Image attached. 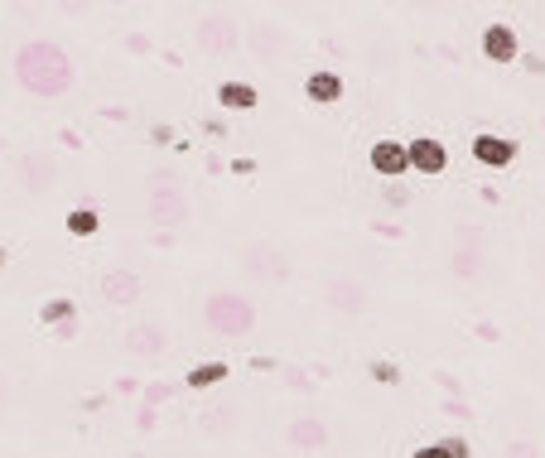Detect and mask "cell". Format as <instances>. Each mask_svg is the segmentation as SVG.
<instances>
[{
	"instance_id": "obj_25",
	"label": "cell",
	"mask_w": 545,
	"mask_h": 458,
	"mask_svg": "<svg viewBox=\"0 0 545 458\" xmlns=\"http://www.w3.org/2000/svg\"><path fill=\"white\" fill-rule=\"evenodd\" d=\"M382 198L391 203V208H406V203H410V189H406V184H386Z\"/></svg>"
},
{
	"instance_id": "obj_21",
	"label": "cell",
	"mask_w": 545,
	"mask_h": 458,
	"mask_svg": "<svg viewBox=\"0 0 545 458\" xmlns=\"http://www.w3.org/2000/svg\"><path fill=\"white\" fill-rule=\"evenodd\" d=\"M367 377L377 381V386H401V362H391V357H372V362H367Z\"/></svg>"
},
{
	"instance_id": "obj_23",
	"label": "cell",
	"mask_w": 545,
	"mask_h": 458,
	"mask_svg": "<svg viewBox=\"0 0 545 458\" xmlns=\"http://www.w3.org/2000/svg\"><path fill=\"white\" fill-rule=\"evenodd\" d=\"M232 415H237V410H232L227 401L213 405V410H203V430H208V434H227V430H232Z\"/></svg>"
},
{
	"instance_id": "obj_17",
	"label": "cell",
	"mask_w": 545,
	"mask_h": 458,
	"mask_svg": "<svg viewBox=\"0 0 545 458\" xmlns=\"http://www.w3.org/2000/svg\"><path fill=\"white\" fill-rule=\"evenodd\" d=\"M227 362H193L189 372H184V386L189 391H208V386H218V381H227Z\"/></svg>"
},
{
	"instance_id": "obj_16",
	"label": "cell",
	"mask_w": 545,
	"mask_h": 458,
	"mask_svg": "<svg viewBox=\"0 0 545 458\" xmlns=\"http://www.w3.org/2000/svg\"><path fill=\"white\" fill-rule=\"evenodd\" d=\"M218 102H222L227 111H256L261 92H256L251 82H222V87H218Z\"/></svg>"
},
{
	"instance_id": "obj_13",
	"label": "cell",
	"mask_w": 545,
	"mask_h": 458,
	"mask_svg": "<svg viewBox=\"0 0 545 458\" xmlns=\"http://www.w3.org/2000/svg\"><path fill=\"white\" fill-rule=\"evenodd\" d=\"M483 54H488L492 63H512V58L521 54L517 29H512V25H488V29H483Z\"/></svg>"
},
{
	"instance_id": "obj_10",
	"label": "cell",
	"mask_w": 545,
	"mask_h": 458,
	"mask_svg": "<svg viewBox=\"0 0 545 458\" xmlns=\"http://www.w3.org/2000/svg\"><path fill=\"white\" fill-rule=\"evenodd\" d=\"M367 164H372V174H382L386 184H401V174L410 169V155L401 140H377L372 155H367Z\"/></svg>"
},
{
	"instance_id": "obj_28",
	"label": "cell",
	"mask_w": 545,
	"mask_h": 458,
	"mask_svg": "<svg viewBox=\"0 0 545 458\" xmlns=\"http://www.w3.org/2000/svg\"><path fill=\"white\" fill-rule=\"evenodd\" d=\"M150 140H155V145H174V131H169V126H150Z\"/></svg>"
},
{
	"instance_id": "obj_24",
	"label": "cell",
	"mask_w": 545,
	"mask_h": 458,
	"mask_svg": "<svg viewBox=\"0 0 545 458\" xmlns=\"http://www.w3.org/2000/svg\"><path fill=\"white\" fill-rule=\"evenodd\" d=\"M439 444H444V454L449 458H473V444H468L464 434H444Z\"/></svg>"
},
{
	"instance_id": "obj_27",
	"label": "cell",
	"mask_w": 545,
	"mask_h": 458,
	"mask_svg": "<svg viewBox=\"0 0 545 458\" xmlns=\"http://www.w3.org/2000/svg\"><path fill=\"white\" fill-rule=\"evenodd\" d=\"M410 458H449V454H444V444L435 439V444H420V449H415Z\"/></svg>"
},
{
	"instance_id": "obj_8",
	"label": "cell",
	"mask_w": 545,
	"mask_h": 458,
	"mask_svg": "<svg viewBox=\"0 0 545 458\" xmlns=\"http://www.w3.org/2000/svg\"><path fill=\"white\" fill-rule=\"evenodd\" d=\"M285 444L300 449V454H324L328 449V425L319 420V415H295V420L285 425Z\"/></svg>"
},
{
	"instance_id": "obj_14",
	"label": "cell",
	"mask_w": 545,
	"mask_h": 458,
	"mask_svg": "<svg viewBox=\"0 0 545 458\" xmlns=\"http://www.w3.org/2000/svg\"><path fill=\"white\" fill-rule=\"evenodd\" d=\"M169 348V333L160 324H136L126 333V352H136V357H160Z\"/></svg>"
},
{
	"instance_id": "obj_4",
	"label": "cell",
	"mask_w": 545,
	"mask_h": 458,
	"mask_svg": "<svg viewBox=\"0 0 545 458\" xmlns=\"http://www.w3.org/2000/svg\"><path fill=\"white\" fill-rule=\"evenodd\" d=\"M150 222H160V227H184L189 222V198L179 193L174 179H155V189H150Z\"/></svg>"
},
{
	"instance_id": "obj_20",
	"label": "cell",
	"mask_w": 545,
	"mask_h": 458,
	"mask_svg": "<svg viewBox=\"0 0 545 458\" xmlns=\"http://www.w3.org/2000/svg\"><path fill=\"white\" fill-rule=\"evenodd\" d=\"M68 232H73V237H97V232H102L97 208H73V213H68Z\"/></svg>"
},
{
	"instance_id": "obj_9",
	"label": "cell",
	"mask_w": 545,
	"mask_h": 458,
	"mask_svg": "<svg viewBox=\"0 0 545 458\" xmlns=\"http://www.w3.org/2000/svg\"><path fill=\"white\" fill-rule=\"evenodd\" d=\"M517 155H521V145L517 140H507V135H492V131L473 135V160L488 164V169H507Z\"/></svg>"
},
{
	"instance_id": "obj_2",
	"label": "cell",
	"mask_w": 545,
	"mask_h": 458,
	"mask_svg": "<svg viewBox=\"0 0 545 458\" xmlns=\"http://www.w3.org/2000/svg\"><path fill=\"white\" fill-rule=\"evenodd\" d=\"M203 324L222 333V338H246L256 328V304L237 290H218V295L203 304Z\"/></svg>"
},
{
	"instance_id": "obj_12",
	"label": "cell",
	"mask_w": 545,
	"mask_h": 458,
	"mask_svg": "<svg viewBox=\"0 0 545 458\" xmlns=\"http://www.w3.org/2000/svg\"><path fill=\"white\" fill-rule=\"evenodd\" d=\"M97 290H102V299H107V304L126 309V304H136V299H140V275H136V270H107Z\"/></svg>"
},
{
	"instance_id": "obj_22",
	"label": "cell",
	"mask_w": 545,
	"mask_h": 458,
	"mask_svg": "<svg viewBox=\"0 0 545 458\" xmlns=\"http://www.w3.org/2000/svg\"><path fill=\"white\" fill-rule=\"evenodd\" d=\"M478 270H483V251H478V246H459V251H454V275H459V280H473Z\"/></svg>"
},
{
	"instance_id": "obj_26",
	"label": "cell",
	"mask_w": 545,
	"mask_h": 458,
	"mask_svg": "<svg viewBox=\"0 0 545 458\" xmlns=\"http://www.w3.org/2000/svg\"><path fill=\"white\" fill-rule=\"evenodd\" d=\"M507 458H536V444H526V439H512V444H507Z\"/></svg>"
},
{
	"instance_id": "obj_15",
	"label": "cell",
	"mask_w": 545,
	"mask_h": 458,
	"mask_svg": "<svg viewBox=\"0 0 545 458\" xmlns=\"http://www.w3.org/2000/svg\"><path fill=\"white\" fill-rule=\"evenodd\" d=\"M304 97H309V102H319V107H333V102L343 97V78H338V73H328V68H319V73H309V78H304Z\"/></svg>"
},
{
	"instance_id": "obj_3",
	"label": "cell",
	"mask_w": 545,
	"mask_h": 458,
	"mask_svg": "<svg viewBox=\"0 0 545 458\" xmlns=\"http://www.w3.org/2000/svg\"><path fill=\"white\" fill-rule=\"evenodd\" d=\"M193 34H198V44H203L208 54H232V49L242 44V25H237L227 10H213V15H203Z\"/></svg>"
},
{
	"instance_id": "obj_5",
	"label": "cell",
	"mask_w": 545,
	"mask_h": 458,
	"mask_svg": "<svg viewBox=\"0 0 545 458\" xmlns=\"http://www.w3.org/2000/svg\"><path fill=\"white\" fill-rule=\"evenodd\" d=\"M324 299H328V309H338V314H367V304H372L367 285L353 280V275H333L324 285Z\"/></svg>"
},
{
	"instance_id": "obj_19",
	"label": "cell",
	"mask_w": 545,
	"mask_h": 458,
	"mask_svg": "<svg viewBox=\"0 0 545 458\" xmlns=\"http://www.w3.org/2000/svg\"><path fill=\"white\" fill-rule=\"evenodd\" d=\"M246 39H251V49H256L261 58H275L280 49H285V34H280L275 25H256L251 34H246Z\"/></svg>"
},
{
	"instance_id": "obj_1",
	"label": "cell",
	"mask_w": 545,
	"mask_h": 458,
	"mask_svg": "<svg viewBox=\"0 0 545 458\" xmlns=\"http://www.w3.org/2000/svg\"><path fill=\"white\" fill-rule=\"evenodd\" d=\"M15 78L34 97H63L73 87V58L63 54L58 44H49V39H34V44H25L15 54Z\"/></svg>"
},
{
	"instance_id": "obj_30",
	"label": "cell",
	"mask_w": 545,
	"mask_h": 458,
	"mask_svg": "<svg viewBox=\"0 0 545 458\" xmlns=\"http://www.w3.org/2000/svg\"><path fill=\"white\" fill-rule=\"evenodd\" d=\"M0 266H5V246H0Z\"/></svg>"
},
{
	"instance_id": "obj_6",
	"label": "cell",
	"mask_w": 545,
	"mask_h": 458,
	"mask_svg": "<svg viewBox=\"0 0 545 458\" xmlns=\"http://www.w3.org/2000/svg\"><path fill=\"white\" fill-rule=\"evenodd\" d=\"M242 266H246V275H256V280H285V275H290V256L271 242H256V246H246Z\"/></svg>"
},
{
	"instance_id": "obj_7",
	"label": "cell",
	"mask_w": 545,
	"mask_h": 458,
	"mask_svg": "<svg viewBox=\"0 0 545 458\" xmlns=\"http://www.w3.org/2000/svg\"><path fill=\"white\" fill-rule=\"evenodd\" d=\"M406 155H410V169L425 174V179H435V174L449 169V150H444V140H435V135H415V140H406Z\"/></svg>"
},
{
	"instance_id": "obj_18",
	"label": "cell",
	"mask_w": 545,
	"mask_h": 458,
	"mask_svg": "<svg viewBox=\"0 0 545 458\" xmlns=\"http://www.w3.org/2000/svg\"><path fill=\"white\" fill-rule=\"evenodd\" d=\"M39 324L54 328V333L68 324H78V304H73V299H49V304L39 309Z\"/></svg>"
},
{
	"instance_id": "obj_29",
	"label": "cell",
	"mask_w": 545,
	"mask_h": 458,
	"mask_svg": "<svg viewBox=\"0 0 545 458\" xmlns=\"http://www.w3.org/2000/svg\"><path fill=\"white\" fill-rule=\"evenodd\" d=\"M5 396H10V386H5V377H0V405H5Z\"/></svg>"
},
{
	"instance_id": "obj_11",
	"label": "cell",
	"mask_w": 545,
	"mask_h": 458,
	"mask_svg": "<svg viewBox=\"0 0 545 458\" xmlns=\"http://www.w3.org/2000/svg\"><path fill=\"white\" fill-rule=\"evenodd\" d=\"M54 179H58V164L49 150H29L25 160H20V184H25L29 193L54 189Z\"/></svg>"
}]
</instances>
